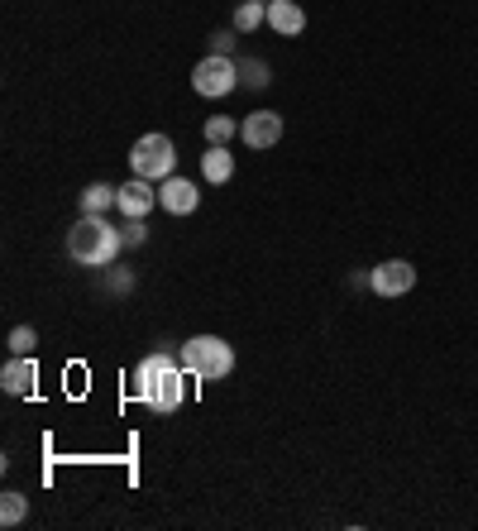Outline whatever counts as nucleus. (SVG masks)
I'll list each match as a JSON object with an SVG mask.
<instances>
[{"label": "nucleus", "mask_w": 478, "mask_h": 531, "mask_svg": "<svg viewBox=\"0 0 478 531\" xmlns=\"http://www.w3.org/2000/svg\"><path fill=\"white\" fill-rule=\"evenodd\" d=\"M182 378H192L182 364H177L168 350H153L144 354V364L134 369V398L144 402L149 412H177L182 407V398H187V383Z\"/></svg>", "instance_id": "obj_1"}, {"label": "nucleus", "mask_w": 478, "mask_h": 531, "mask_svg": "<svg viewBox=\"0 0 478 531\" xmlns=\"http://www.w3.org/2000/svg\"><path fill=\"white\" fill-rule=\"evenodd\" d=\"M120 249H125L120 225H110L106 216H82V221L67 230V259L82 268H110Z\"/></svg>", "instance_id": "obj_2"}, {"label": "nucleus", "mask_w": 478, "mask_h": 531, "mask_svg": "<svg viewBox=\"0 0 478 531\" xmlns=\"http://www.w3.org/2000/svg\"><path fill=\"white\" fill-rule=\"evenodd\" d=\"M182 369L196 383H220V378H230V369H235V350L220 335H192V340H182Z\"/></svg>", "instance_id": "obj_3"}, {"label": "nucleus", "mask_w": 478, "mask_h": 531, "mask_svg": "<svg viewBox=\"0 0 478 531\" xmlns=\"http://www.w3.org/2000/svg\"><path fill=\"white\" fill-rule=\"evenodd\" d=\"M130 168H134V177H149V182H163V177H173L177 173L173 139H168V134H144V139H134Z\"/></svg>", "instance_id": "obj_4"}, {"label": "nucleus", "mask_w": 478, "mask_h": 531, "mask_svg": "<svg viewBox=\"0 0 478 531\" xmlns=\"http://www.w3.org/2000/svg\"><path fill=\"white\" fill-rule=\"evenodd\" d=\"M235 87H239V63L225 58V53H206L192 67V91L206 96V101H220V96H230Z\"/></svg>", "instance_id": "obj_5"}, {"label": "nucleus", "mask_w": 478, "mask_h": 531, "mask_svg": "<svg viewBox=\"0 0 478 531\" xmlns=\"http://www.w3.org/2000/svg\"><path fill=\"white\" fill-rule=\"evenodd\" d=\"M369 288H373V297H402V292H412L416 288L412 259H383V264H373Z\"/></svg>", "instance_id": "obj_6"}, {"label": "nucleus", "mask_w": 478, "mask_h": 531, "mask_svg": "<svg viewBox=\"0 0 478 531\" xmlns=\"http://www.w3.org/2000/svg\"><path fill=\"white\" fill-rule=\"evenodd\" d=\"M153 206H158V187H153L149 177H130V182L115 192V211H120V216H139V221H149Z\"/></svg>", "instance_id": "obj_7"}, {"label": "nucleus", "mask_w": 478, "mask_h": 531, "mask_svg": "<svg viewBox=\"0 0 478 531\" xmlns=\"http://www.w3.org/2000/svg\"><path fill=\"white\" fill-rule=\"evenodd\" d=\"M158 206L168 211V216H192L196 206H201V187L187 182V177H163V187H158Z\"/></svg>", "instance_id": "obj_8"}, {"label": "nucleus", "mask_w": 478, "mask_h": 531, "mask_svg": "<svg viewBox=\"0 0 478 531\" xmlns=\"http://www.w3.org/2000/svg\"><path fill=\"white\" fill-rule=\"evenodd\" d=\"M239 139H244L249 149H273V144L283 139V115L278 111H254L244 125H239Z\"/></svg>", "instance_id": "obj_9"}, {"label": "nucleus", "mask_w": 478, "mask_h": 531, "mask_svg": "<svg viewBox=\"0 0 478 531\" xmlns=\"http://www.w3.org/2000/svg\"><path fill=\"white\" fill-rule=\"evenodd\" d=\"M34 378H39L34 359H29V354H10V359H5V369H0V388L20 398V393H34Z\"/></svg>", "instance_id": "obj_10"}, {"label": "nucleus", "mask_w": 478, "mask_h": 531, "mask_svg": "<svg viewBox=\"0 0 478 531\" xmlns=\"http://www.w3.org/2000/svg\"><path fill=\"white\" fill-rule=\"evenodd\" d=\"M268 29H278L283 39H297L306 29V10L297 0H268Z\"/></svg>", "instance_id": "obj_11"}, {"label": "nucleus", "mask_w": 478, "mask_h": 531, "mask_svg": "<svg viewBox=\"0 0 478 531\" xmlns=\"http://www.w3.org/2000/svg\"><path fill=\"white\" fill-rule=\"evenodd\" d=\"M201 177L216 182V187H225V182L235 177V154H230L225 144H211V149L201 154Z\"/></svg>", "instance_id": "obj_12"}, {"label": "nucleus", "mask_w": 478, "mask_h": 531, "mask_svg": "<svg viewBox=\"0 0 478 531\" xmlns=\"http://www.w3.org/2000/svg\"><path fill=\"white\" fill-rule=\"evenodd\" d=\"M115 192H120V187H110V182L82 187V216H106L110 206H115Z\"/></svg>", "instance_id": "obj_13"}, {"label": "nucleus", "mask_w": 478, "mask_h": 531, "mask_svg": "<svg viewBox=\"0 0 478 531\" xmlns=\"http://www.w3.org/2000/svg\"><path fill=\"white\" fill-rule=\"evenodd\" d=\"M239 63V87H268L273 82V72H268V63L263 58H235Z\"/></svg>", "instance_id": "obj_14"}, {"label": "nucleus", "mask_w": 478, "mask_h": 531, "mask_svg": "<svg viewBox=\"0 0 478 531\" xmlns=\"http://www.w3.org/2000/svg\"><path fill=\"white\" fill-rule=\"evenodd\" d=\"M259 24H268V5H263V0H244L235 10V29L239 34H254Z\"/></svg>", "instance_id": "obj_15"}, {"label": "nucleus", "mask_w": 478, "mask_h": 531, "mask_svg": "<svg viewBox=\"0 0 478 531\" xmlns=\"http://www.w3.org/2000/svg\"><path fill=\"white\" fill-rule=\"evenodd\" d=\"M24 517H29V498L24 493H5L0 498V527H20Z\"/></svg>", "instance_id": "obj_16"}, {"label": "nucleus", "mask_w": 478, "mask_h": 531, "mask_svg": "<svg viewBox=\"0 0 478 531\" xmlns=\"http://www.w3.org/2000/svg\"><path fill=\"white\" fill-rule=\"evenodd\" d=\"M235 134H239V125L230 115H211V120H206V144H230Z\"/></svg>", "instance_id": "obj_17"}, {"label": "nucleus", "mask_w": 478, "mask_h": 531, "mask_svg": "<svg viewBox=\"0 0 478 531\" xmlns=\"http://www.w3.org/2000/svg\"><path fill=\"white\" fill-rule=\"evenodd\" d=\"M120 240H125V249L144 244V240H149V221H139V216H125V225H120Z\"/></svg>", "instance_id": "obj_18"}, {"label": "nucleus", "mask_w": 478, "mask_h": 531, "mask_svg": "<svg viewBox=\"0 0 478 531\" xmlns=\"http://www.w3.org/2000/svg\"><path fill=\"white\" fill-rule=\"evenodd\" d=\"M5 345H10V354H34V345H39V335H34V326H15Z\"/></svg>", "instance_id": "obj_19"}, {"label": "nucleus", "mask_w": 478, "mask_h": 531, "mask_svg": "<svg viewBox=\"0 0 478 531\" xmlns=\"http://www.w3.org/2000/svg\"><path fill=\"white\" fill-rule=\"evenodd\" d=\"M235 34H239V29H225V34L216 29V34H211V53H225V58H235Z\"/></svg>", "instance_id": "obj_20"}, {"label": "nucleus", "mask_w": 478, "mask_h": 531, "mask_svg": "<svg viewBox=\"0 0 478 531\" xmlns=\"http://www.w3.org/2000/svg\"><path fill=\"white\" fill-rule=\"evenodd\" d=\"M263 5H268V0H263Z\"/></svg>", "instance_id": "obj_21"}]
</instances>
